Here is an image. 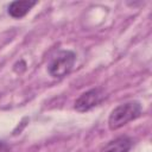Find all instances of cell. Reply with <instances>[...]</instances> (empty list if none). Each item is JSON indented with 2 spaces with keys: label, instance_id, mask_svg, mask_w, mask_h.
<instances>
[{
  "label": "cell",
  "instance_id": "277c9868",
  "mask_svg": "<svg viewBox=\"0 0 152 152\" xmlns=\"http://www.w3.org/2000/svg\"><path fill=\"white\" fill-rule=\"evenodd\" d=\"M132 139L126 137V135H121L118 137L110 141H108L101 150V152H128L132 147Z\"/></svg>",
  "mask_w": 152,
  "mask_h": 152
},
{
  "label": "cell",
  "instance_id": "6da1fadb",
  "mask_svg": "<svg viewBox=\"0 0 152 152\" xmlns=\"http://www.w3.org/2000/svg\"><path fill=\"white\" fill-rule=\"evenodd\" d=\"M141 115V104L137 101L125 102L115 107L108 118V127L116 131Z\"/></svg>",
  "mask_w": 152,
  "mask_h": 152
},
{
  "label": "cell",
  "instance_id": "7a4b0ae2",
  "mask_svg": "<svg viewBox=\"0 0 152 152\" xmlns=\"http://www.w3.org/2000/svg\"><path fill=\"white\" fill-rule=\"evenodd\" d=\"M76 55L70 50H62L57 52L48 65L49 74L55 78H62L69 74L75 64Z\"/></svg>",
  "mask_w": 152,
  "mask_h": 152
},
{
  "label": "cell",
  "instance_id": "8992f818",
  "mask_svg": "<svg viewBox=\"0 0 152 152\" xmlns=\"http://www.w3.org/2000/svg\"><path fill=\"white\" fill-rule=\"evenodd\" d=\"M8 151H10V147L5 142L0 141V152H8Z\"/></svg>",
  "mask_w": 152,
  "mask_h": 152
},
{
  "label": "cell",
  "instance_id": "3957f363",
  "mask_svg": "<svg viewBox=\"0 0 152 152\" xmlns=\"http://www.w3.org/2000/svg\"><path fill=\"white\" fill-rule=\"evenodd\" d=\"M103 99H104L103 90L101 88H94L81 94L80 97L75 101L74 108L80 113H84L96 107Z\"/></svg>",
  "mask_w": 152,
  "mask_h": 152
},
{
  "label": "cell",
  "instance_id": "5b68a950",
  "mask_svg": "<svg viewBox=\"0 0 152 152\" xmlns=\"http://www.w3.org/2000/svg\"><path fill=\"white\" fill-rule=\"evenodd\" d=\"M36 1H31V0H17L10 4L8 6V13L11 17L19 19L25 17L28 11L36 5Z\"/></svg>",
  "mask_w": 152,
  "mask_h": 152
}]
</instances>
